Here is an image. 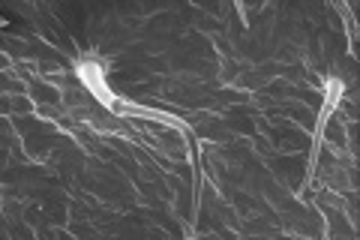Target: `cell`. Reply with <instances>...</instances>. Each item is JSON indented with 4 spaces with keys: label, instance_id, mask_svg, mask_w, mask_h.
<instances>
[{
    "label": "cell",
    "instance_id": "6da1fadb",
    "mask_svg": "<svg viewBox=\"0 0 360 240\" xmlns=\"http://www.w3.org/2000/svg\"><path fill=\"white\" fill-rule=\"evenodd\" d=\"M78 78H82V84H84L99 102H103V106L115 108V102H111V90H108V84H105V70H103V63H96V61L78 63Z\"/></svg>",
    "mask_w": 360,
    "mask_h": 240
},
{
    "label": "cell",
    "instance_id": "7a4b0ae2",
    "mask_svg": "<svg viewBox=\"0 0 360 240\" xmlns=\"http://www.w3.org/2000/svg\"><path fill=\"white\" fill-rule=\"evenodd\" d=\"M4 25H6V18H0V27H4Z\"/></svg>",
    "mask_w": 360,
    "mask_h": 240
}]
</instances>
